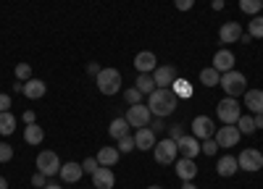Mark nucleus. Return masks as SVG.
<instances>
[{"instance_id":"nucleus-1","label":"nucleus","mask_w":263,"mask_h":189,"mask_svg":"<svg viewBox=\"0 0 263 189\" xmlns=\"http://www.w3.org/2000/svg\"><path fill=\"white\" fill-rule=\"evenodd\" d=\"M147 108L153 116L166 118L177 111V92H171L168 87H156L147 95Z\"/></svg>"},{"instance_id":"nucleus-2","label":"nucleus","mask_w":263,"mask_h":189,"mask_svg":"<svg viewBox=\"0 0 263 189\" xmlns=\"http://www.w3.org/2000/svg\"><path fill=\"white\" fill-rule=\"evenodd\" d=\"M218 84H221V90H224L229 97H237V95H245V92H248V79H245V74H239V71H234V69L224 71Z\"/></svg>"},{"instance_id":"nucleus-3","label":"nucleus","mask_w":263,"mask_h":189,"mask_svg":"<svg viewBox=\"0 0 263 189\" xmlns=\"http://www.w3.org/2000/svg\"><path fill=\"white\" fill-rule=\"evenodd\" d=\"M95 79H98L100 95H116V92L121 90V74H119L116 69H103Z\"/></svg>"},{"instance_id":"nucleus-4","label":"nucleus","mask_w":263,"mask_h":189,"mask_svg":"<svg viewBox=\"0 0 263 189\" xmlns=\"http://www.w3.org/2000/svg\"><path fill=\"white\" fill-rule=\"evenodd\" d=\"M177 155H179L177 139H161V142H156V147H153V158H156L161 165L174 163V158H177Z\"/></svg>"},{"instance_id":"nucleus-5","label":"nucleus","mask_w":263,"mask_h":189,"mask_svg":"<svg viewBox=\"0 0 263 189\" xmlns=\"http://www.w3.org/2000/svg\"><path fill=\"white\" fill-rule=\"evenodd\" d=\"M216 113H218V118H221L224 123H237L239 121V102H237V97H224L221 102L216 105Z\"/></svg>"},{"instance_id":"nucleus-6","label":"nucleus","mask_w":263,"mask_h":189,"mask_svg":"<svg viewBox=\"0 0 263 189\" xmlns=\"http://www.w3.org/2000/svg\"><path fill=\"white\" fill-rule=\"evenodd\" d=\"M124 118L129 121V126H135V129H142V126H147V123H150L153 113H150L147 105L137 102V105H129V113H126Z\"/></svg>"},{"instance_id":"nucleus-7","label":"nucleus","mask_w":263,"mask_h":189,"mask_svg":"<svg viewBox=\"0 0 263 189\" xmlns=\"http://www.w3.org/2000/svg\"><path fill=\"white\" fill-rule=\"evenodd\" d=\"M237 165L242 168V171H248V174H253V171H260V168H263V155H260L258 150H253V147H248V150H242V153H239V158H237Z\"/></svg>"},{"instance_id":"nucleus-8","label":"nucleus","mask_w":263,"mask_h":189,"mask_svg":"<svg viewBox=\"0 0 263 189\" xmlns=\"http://www.w3.org/2000/svg\"><path fill=\"white\" fill-rule=\"evenodd\" d=\"M37 171L40 174H45V176H53L61 171V160L53 150H45V153H40L37 155Z\"/></svg>"},{"instance_id":"nucleus-9","label":"nucleus","mask_w":263,"mask_h":189,"mask_svg":"<svg viewBox=\"0 0 263 189\" xmlns=\"http://www.w3.org/2000/svg\"><path fill=\"white\" fill-rule=\"evenodd\" d=\"M213 139L218 142V147H234L239 139H242V134H239L237 123H224L221 129L216 132V137H213Z\"/></svg>"},{"instance_id":"nucleus-10","label":"nucleus","mask_w":263,"mask_h":189,"mask_svg":"<svg viewBox=\"0 0 263 189\" xmlns=\"http://www.w3.org/2000/svg\"><path fill=\"white\" fill-rule=\"evenodd\" d=\"M192 134H195L197 139H211V137L216 134L213 118H208V116H195V121H192Z\"/></svg>"},{"instance_id":"nucleus-11","label":"nucleus","mask_w":263,"mask_h":189,"mask_svg":"<svg viewBox=\"0 0 263 189\" xmlns=\"http://www.w3.org/2000/svg\"><path fill=\"white\" fill-rule=\"evenodd\" d=\"M156 66H158V60H156V53H153V50H142V53L135 55V69L140 74H153Z\"/></svg>"},{"instance_id":"nucleus-12","label":"nucleus","mask_w":263,"mask_h":189,"mask_svg":"<svg viewBox=\"0 0 263 189\" xmlns=\"http://www.w3.org/2000/svg\"><path fill=\"white\" fill-rule=\"evenodd\" d=\"M177 147H179V153H182V158H197V153H200V139H197L195 134L192 137H179L177 139Z\"/></svg>"},{"instance_id":"nucleus-13","label":"nucleus","mask_w":263,"mask_h":189,"mask_svg":"<svg viewBox=\"0 0 263 189\" xmlns=\"http://www.w3.org/2000/svg\"><path fill=\"white\" fill-rule=\"evenodd\" d=\"M92 184H95V189H114V184H116V176H114V171H111V168L100 165L98 171L92 174Z\"/></svg>"},{"instance_id":"nucleus-14","label":"nucleus","mask_w":263,"mask_h":189,"mask_svg":"<svg viewBox=\"0 0 263 189\" xmlns=\"http://www.w3.org/2000/svg\"><path fill=\"white\" fill-rule=\"evenodd\" d=\"M239 37H242V27H239L237 21H227V24H221V29H218V39H221L224 45L237 42Z\"/></svg>"},{"instance_id":"nucleus-15","label":"nucleus","mask_w":263,"mask_h":189,"mask_svg":"<svg viewBox=\"0 0 263 189\" xmlns=\"http://www.w3.org/2000/svg\"><path fill=\"white\" fill-rule=\"evenodd\" d=\"M174 168H177V176H179L182 181H192V179L197 176V165H195L192 158H179Z\"/></svg>"},{"instance_id":"nucleus-16","label":"nucleus","mask_w":263,"mask_h":189,"mask_svg":"<svg viewBox=\"0 0 263 189\" xmlns=\"http://www.w3.org/2000/svg\"><path fill=\"white\" fill-rule=\"evenodd\" d=\"M153 79H156V87H171V84L177 81V71H174L171 66H156Z\"/></svg>"},{"instance_id":"nucleus-17","label":"nucleus","mask_w":263,"mask_h":189,"mask_svg":"<svg viewBox=\"0 0 263 189\" xmlns=\"http://www.w3.org/2000/svg\"><path fill=\"white\" fill-rule=\"evenodd\" d=\"M135 147H137V150H153V147H156V134H153V129H147V126L137 129Z\"/></svg>"},{"instance_id":"nucleus-18","label":"nucleus","mask_w":263,"mask_h":189,"mask_svg":"<svg viewBox=\"0 0 263 189\" xmlns=\"http://www.w3.org/2000/svg\"><path fill=\"white\" fill-rule=\"evenodd\" d=\"M213 69H216L218 74H224V71L234 69V53H229V50L213 53Z\"/></svg>"},{"instance_id":"nucleus-19","label":"nucleus","mask_w":263,"mask_h":189,"mask_svg":"<svg viewBox=\"0 0 263 189\" xmlns=\"http://www.w3.org/2000/svg\"><path fill=\"white\" fill-rule=\"evenodd\" d=\"M237 158L234 155H224V158H218V163H216V171H218V176H224V179H229V176H234L237 174Z\"/></svg>"},{"instance_id":"nucleus-20","label":"nucleus","mask_w":263,"mask_h":189,"mask_svg":"<svg viewBox=\"0 0 263 189\" xmlns=\"http://www.w3.org/2000/svg\"><path fill=\"white\" fill-rule=\"evenodd\" d=\"M119 147H100V153L95 155L98 158V163L100 165H105V168H114L116 163H119Z\"/></svg>"},{"instance_id":"nucleus-21","label":"nucleus","mask_w":263,"mask_h":189,"mask_svg":"<svg viewBox=\"0 0 263 189\" xmlns=\"http://www.w3.org/2000/svg\"><path fill=\"white\" fill-rule=\"evenodd\" d=\"M58 174H61V179H63V181L74 184V181H79V179H82V174H84V171H82V163H63Z\"/></svg>"},{"instance_id":"nucleus-22","label":"nucleus","mask_w":263,"mask_h":189,"mask_svg":"<svg viewBox=\"0 0 263 189\" xmlns=\"http://www.w3.org/2000/svg\"><path fill=\"white\" fill-rule=\"evenodd\" d=\"M45 81L42 79H29V81H24V97H29V100H40L42 95H45Z\"/></svg>"},{"instance_id":"nucleus-23","label":"nucleus","mask_w":263,"mask_h":189,"mask_svg":"<svg viewBox=\"0 0 263 189\" xmlns=\"http://www.w3.org/2000/svg\"><path fill=\"white\" fill-rule=\"evenodd\" d=\"M245 105L253 113H263V90H248L245 92Z\"/></svg>"},{"instance_id":"nucleus-24","label":"nucleus","mask_w":263,"mask_h":189,"mask_svg":"<svg viewBox=\"0 0 263 189\" xmlns=\"http://www.w3.org/2000/svg\"><path fill=\"white\" fill-rule=\"evenodd\" d=\"M24 139H27V144H40L42 139H45V132H42V126H40V123H27Z\"/></svg>"},{"instance_id":"nucleus-25","label":"nucleus","mask_w":263,"mask_h":189,"mask_svg":"<svg viewBox=\"0 0 263 189\" xmlns=\"http://www.w3.org/2000/svg\"><path fill=\"white\" fill-rule=\"evenodd\" d=\"M108 134H111L114 139L126 137V134H129V121H126V118H114L111 126H108Z\"/></svg>"},{"instance_id":"nucleus-26","label":"nucleus","mask_w":263,"mask_h":189,"mask_svg":"<svg viewBox=\"0 0 263 189\" xmlns=\"http://www.w3.org/2000/svg\"><path fill=\"white\" fill-rule=\"evenodd\" d=\"M218 81H221V74H218L213 66H208V69L200 71V84H203V87H216Z\"/></svg>"},{"instance_id":"nucleus-27","label":"nucleus","mask_w":263,"mask_h":189,"mask_svg":"<svg viewBox=\"0 0 263 189\" xmlns=\"http://www.w3.org/2000/svg\"><path fill=\"white\" fill-rule=\"evenodd\" d=\"M135 87L142 92V95H150L153 90H156V79H153V74H140L137 76V84Z\"/></svg>"},{"instance_id":"nucleus-28","label":"nucleus","mask_w":263,"mask_h":189,"mask_svg":"<svg viewBox=\"0 0 263 189\" xmlns=\"http://www.w3.org/2000/svg\"><path fill=\"white\" fill-rule=\"evenodd\" d=\"M13 129H16V116H11L8 111L0 113V134L8 137V134H13Z\"/></svg>"},{"instance_id":"nucleus-29","label":"nucleus","mask_w":263,"mask_h":189,"mask_svg":"<svg viewBox=\"0 0 263 189\" xmlns=\"http://www.w3.org/2000/svg\"><path fill=\"white\" fill-rule=\"evenodd\" d=\"M239 11L253 18L258 16V11H263V0H239Z\"/></svg>"},{"instance_id":"nucleus-30","label":"nucleus","mask_w":263,"mask_h":189,"mask_svg":"<svg viewBox=\"0 0 263 189\" xmlns=\"http://www.w3.org/2000/svg\"><path fill=\"white\" fill-rule=\"evenodd\" d=\"M237 129H239V134H253L255 132V118L253 116H239Z\"/></svg>"},{"instance_id":"nucleus-31","label":"nucleus","mask_w":263,"mask_h":189,"mask_svg":"<svg viewBox=\"0 0 263 189\" xmlns=\"http://www.w3.org/2000/svg\"><path fill=\"white\" fill-rule=\"evenodd\" d=\"M250 37L263 39V16H253L250 18Z\"/></svg>"},{"instance_id":"nucleus-32","label":"nucleus","mask_w":263,"mask_h":189,"mask_svg":"<svg viewBox=\"0 0 263 189\" xmlns=\"http://www.w3.org/2000/svg\"><path fill=\"white\" fill-rule=\"evenodd\" d=\"M13 74H16L18 81H29L32 79V66H29V63H18V66L13 69Z\"/></svg>"},{"instance_id":"nucleus-33","label":"nucleus","mask_w":263,"mask_h":189,"mask_svg":"<svg viewBox=\"0 0 263 189\" xmlns=\"http://www.w3.org/2000/svg\"><path fill=\"white\" fill-rule=\"evenodd\" d=\"M124 100H126L129 105H137V102L142 100V92H140L137 87H129V90L124 92Z\"/></svg>"},{"instance_id":"nucleus-34","label":"nucleus","mask_w":263,"mask_h":189,"mask_svg":"<svg viewBox=\"0 0 263 189\" xmlns=\"http://www.w3.org/2000/svg\"><path fill=\"white\" fill-rule=\"evenodd\" d=\"M13 158V147L8 142H0V163H8Z\"/></svg>"},{"instance_id":"nucleus-35","label":"nucleus","mask_w":263,"mask_h":189,"mask_svg":"<svg viewBox=\"0 0 263 189\" xmlns=\"http://www.w3.org/2000/svg\"><path fill=\"white\" fill-rule=\"evenodd\" d=\"M200 150L205 153V155H216V150H218V142L211 137V139H203V144H200Z\"/></svg>"},{"instance_id":"nucleus-36","label":"nucleus","mask_w":263,"mask_h":189,"mask_svg":"<svg viewBox=\"0 0 263 189\" xmlns=\"http://www.w3.org/2000/svg\"><path fill=\"white\" fill-rule=\"evenodd\" d=\"M132 147H135V137H121L119 139V153H132Z\"/></svg>"},{"instance_id":"nucleus-37","label":"nucleus","mask_w":263,"mask_h":189,"mask_svg":"<svg viewBox=\"0 0 263 189\" xmlns=\"http://www.w3.org/2000/svg\"><path fill=\"white\" fill-rule=\"evenodd\" d=\"M98 168H100V163H98V158H87V160L82 163V171H87V174H90V176H92V174L98 171Z\"/></svg>"},{"instance_id":"nucleus-38","label":"nucleus","mask_w":263,"mask_h":189,"mask_svg":"<svg viewBox=\"0 0 263 189\" xmlns=\"http://www.w3.org/2000/svg\"><path fill=\"white\" fill-rule=\"evenodd\" d=\"M174 6H177V11H192L195 0H174Z\"/></svg>"},{"instance_id":"nucleus-39","label":"nucleus","mask_w":263,"mask_h":189,"mask_svg":"<svg viewBox=\"0 0 263 189\" xmlns=\"http://www.w3.org/2000/svg\"><path fill=\"white\" fill-rule=\"evenodd\" d=\"M6 111H11V95H0V113H6Z\"/></svg>"},{"instance_id":"nucleus-40","label":"nucleus","mask_w":263,"mask_h":189,"mask_svg":"<svg viewBox=\"0 0 263 189\" xmlns=\"http://www.w3.org/2000/svg\"><path fill=\"white\" fill-rule=\"evenodd\" d=\"M45 179H48V176H45V174H40V171H37V174H34V176H32V184H34V186H37V189H42V186H45V184H48V181H45Z\"/></svg>"},{"instance_id":"nucleus-41","label":"nucleus","mask_w":263,"mask_h":189,"mask_svg":"<svg viewBox=\"0 0 263 189\" xmlns=\"http://www.w3.org/2000/svg\"><path fill=\"white\" fill-rule=\"evenodd\" d=\"M100 71H103V69L98 66V63H87V74H92V76H98Z\"/></svg>"},{"instance_id":"nucleus-42","label":"nucleus","mask_w":263,"mask_h":189,"mask_svg":"<svg viewBox=\"0 0 263 189\" xmlns=\"http://www.w3.org/2000/svg\"><path fill=\"white\" fill-rule=\"evenodd\" d=\"M179 92H182V97H190V87H187V81H179Z\"/></svg>"},{"instance_id":"nucleus-43","label":"nucleus","mask_w":263,"mask_h":189,"mask_svg":"<svg viewBox=\"0 0 263 189\" xmlns=\"http://www.w3.org/2000/svg\"><path fill=\"white\" fill-rule=\"evenodd\" d=\"M34 118H37L34 111H27V113H24V123H34Z\"/></svg>"},{"instance_id":"nucleus-44","label":"nucleus","mask_w":263,"mask_h":189,"mask_svg":"<svg viewBox=\"0 0 263 189\" xmlns=\"http://www.w3.org/2000/svg\"><path fill=\"white\" fill-rule=\"evenodd\" d=\"M255 129H263V113H255Z\"/></svg>"},{"instance_id":"nucleus-45","label":"nucleus","mask_w":263,"mask_h":189,"mask_svg":"<svg viewBox=\"0 0 263 189\" xmlns=\"http://www.w3.org/2000/svg\"><path fill=\"white\" fill-rule=\"evenodd\" d=\"M211 6H213V11H221V8H224V0H213Z\"/></svg>"},{"instance_id":"nucleus-46","label":"nucleus","mask_w":263,"mask_h":189,"mask_svg":"<svg viewBox=\"0 0 263 189\" xmlns=\"http://www.w3.org/2000/svg\"><path fill=\"white\" fill-rule=\"evenodd\" d=\"M182 189H197V186H195L192 181H184V184H182Z\"/></svg>"},{"instance_id":"nucleus-47","label":"nucleus","mask_w":263,"mask_h":189,"mask_svg":"<svg viewBox=\"0 0 263 189\" xmlns=\"http://www.w3.org/2000/svg\"><path fill=\"white\" fill-rule=\"evenodd\" d=\"M42 189H63V186H58V184H45Z\"/></svg>"},{"instance_id":"nucleus-48","label":"nucleus","mask_w":263,"mask_h":189,"mask_svg":"<svg viewBox=\"0 0 263 189\" xmlns=\"http://www.w3.org/2000/svg\"><path fill=\"white\" fill-rule=\"evenodd\" d=\"M0 189H8V181H6L3 176H0Z\"/></svg>"},{"instance_id":"nucleus-49","label":"nucleus","mask_w":263,"mask_h":189,"mask_svg":"<svg viewBox=\"0 0 263 189\" xmlns=\"http://www.w3.org/2000/svg\"><path fill=\"white\" fill-rule=\"evenodd\" d=\"M147 189H161V186H147Z\"/></svg>"}]
</instances>
